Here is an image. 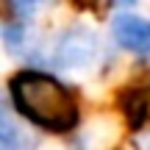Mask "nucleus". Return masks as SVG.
Here are the masks:
<instances>
[{"instance_id":"obj_1","label":"nucleus","mask_w":150,"mask_h":150,"mask_svg":"<svg viewBox=\"0 0 150 150\" xmlns=\"http://www.w3.org/2000/svg\"><path fill=\"white\" fill-rule=\"evenodd\" d=\"M8 103L17 117L47 134H70L81 120L78 97L64 81L45 70H17L8 78Z\"/></svg>"},{"instance_id":"obj_2","label":"nucleus","mask_w":150,"mask_h":150,"mask_svg":"<svg viewBox=\"0 0 150 150\" xmlns=\"http://www.w3.org/2000/svg\"><path fill=\"white\" fill-rule=\"evenodd\" d=\"M117 108L122 111L131 131H142L150 125V70H139L128 78V83L117 89Z\"/></svg>"},{"instance_id":"obj_3","label":"nucleus","mask_w":150,"mask_h":150,"mask_svg":"<svg viewBox=\"0 0 150 150\" xmlns=\"http://www.w3.org/2000/svg\"><path fill=\"white\" fill-rule=\"evenodd\" d=\"M95 33L86 28H72L64 31L53 45V64L56 67H83L95 59Z\"/></svg>"},{"instance_id":"obj_4","label":"nucleus","mask_w":150,"mask_h":150,"mask_svg":"<svg viewBox=\"0 0 150 150\" xmlns=\"http://www.w3.org/2000/svg\"><path fill=\"white\" fill-rule=\"evenodd\" d=\"M111 36L122 50L134 56L147 59L150 56V20L134 14V11H122L111 20Z\"/></svg>"},{"instance_id":"obj_5","label":"nucleus","mask_w":150,"mask_h":150,"mask_svg":"<svg viewBox=\"0 0 150 150\" xmlns=\"http://www.w3.org/2000/svg\"><path fill=\"white\" fill-rule=\"evenodd\" d=\"M53 3V0H6V17H3V39L11 50L22 45V33L25 25L42 6Z\"/></svg>"},{"instance_id":"obj_6","label":"nucleus","mask_w":150,"mask_h":150,"mask_svg":"<svg viewBox=\"0 0 150 150\" xmlns=\"http://www.w3.org/2000/svg\"><path fill=\"white\" fill-rule=\"evenodd\" d=\"M33 147H36V139L25 134L8 111H3V117H0V150H33Z\"/></svg>"},{"instance_id":"obj_7","label":"nucleus","mask_w":150,"mask_h":150,"mask_svg":"<svg viewBox=\"0 0 150 150\" xmlns=\"http://www.w3.org/2000/svg\"><path fill=\"white\" fill-rule=\"evenodd\" d=\"M97 3H100V0H72L75 8H95Z\"/></svg>"},{"instance_id":"obj_8","label":"nucleus","mask_w":150,"mask_h":150,"mask_svg":"<svg viewBox=\"0 0 150 150\" xmlns=\"http://www.w3.org/2000/svg\"><path fill=\"white\" fill-rule=\"evenodd\" d=\"M114 3H120V6H134L136 0H114Z\"/></svg>"},{"instance_id":"obj_9","label":"nucleus","mask_w":150,"mask_h":150,"mask_svg":"<svg viewBox=\"0 0 150 150\" xmlns=\"http://www.w3.org/2000/svg\"><path fill=\"white\" fill-rule=\"evenodd\" d=\"M147 150H150V147H147Z\"/></svg>"}]
</instances>
